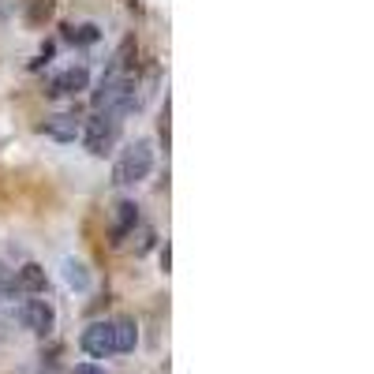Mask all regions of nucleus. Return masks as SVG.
Wrapping results in <instances>:
<instances>
[{"instance_id":"1","label":"nucleus","mask_w":374,"mask_h":374,"mask_svg":"<svg viewBox=\"0 0 374 374\" xmlns=\"http://www.w3.org/2000/svg\"><path fill=\"white\" fill-rule=\"evenodd\" d=\"M135 109V79L124 71V68H109L102 75L94 90V113H113V116H127Z\"/></svg>"},{"instance_id":"2","label":"nucleus","mask_w":374,"mask_h":374,"mask_svg":"<svg viewBox=\"0 0 374 374\" xmlns=\"http://www.w3.org/2000/svg\"><path fill=\"white\" fill-rule=\"evenodd\" d=\"M150 172H153V142H150V139H135V142H127V150L116 158L113 183L135 187V183L146 180Z\"/></svg>"},{"instance_id":"3","label":"nucleus","mask_w":374,"mask_h":374,"mask_svg":"<svg viewBox=\"0 0 374 374\" xmlns=\"http://www.w3.org/2000/svg\"><path fill=\"white\" fill-rule=\"evenodd\" d=\"M120 131H124V116H113V113H94L90 120L83 124V146L94 153V158H105L109 150L120 142Z\"/></svg>"},{"instance_id":"4","label":"nucleus","mask_w":374,"mask_h":374,"mask_svg":"<svg viewBox=\"0 0 374 374\" xmlns=\"http://www.w3.org/2000/svg\"><path fill=\"white\" fill-rule=\"evenodd\" d=\"M15 318H19V326L30 329V333H38V337H49L53 329H57V311H53V303L49 300H23L15 307Z\"/></svg>"},{"instance_id":"5","label":"nucleus","mask_w":374,"mask_h":374,"mask_svg":"<svg viewBox=\"0 0 374 374\" xmlns=\"http://www.w3.org/2000/svg\"><path fill=\"white\" fill-rule=\"evenodd\" d=\"M79 345L86 356L94 359H105V356H116V333H113V322H90L83 329Z\"/></svg>"},{"instance_id":"6","label":"nucleus","mask_w":374,"mask_h":374,"mask_svg":"<svg viewBox=\"0 0 374 374\" xmlns=\"http://www.w3.org/2000/svg\"><path fill=\"white\" fill-rule=\"evenodd\" d=\"M83 131V116L75 109H64V113H53L41 120V135L53 139V142H75Z\"/></svg>"},{"instance_id":"7","label":"nucleus","mask_w":374,"mask_h":374,"mask_svg":"<svg viewBox=\"0 0 374 374\" xmlns=\"http://www.w3.org/2000/svg\"><path fill=\"white\" fill-rule=\"evenodd\" d=\"M86 86H90V71L83 68V64H71V68H64L57 79L49 83V97H75V94H83Z\"/></svg>"},{"instance_id":"8","label":"nucleus","mask_w":374,"mask_h":374,"mask_svg":"<svg viewBox=\"0 0 374 374\" xmlns=\"http://www.w3.org/2000/svg\"><path fill=\"white\" fill-rule=\"evenodd\" d=\"M139 225V202L135 199H120L113 210V244H124V240L135 233Z\"/></svg>"},{"instance_id":"9","label":"nucleus","mask_w":374,"mask_h":374,"mask_svg":"<svg viewBox=\"0 0 374 374\" xmlns=\"http://www.w3.org/2000/svg\"><path fill=\"white\" fill-rule=\"evenodd\" d=\"M113 333H116V352H135V345H139L135 318H113Z\"/></svg>"},{"instance_id":"10","label":"nucleus","mask_w":374,"mask_h":374,"mask_svg":"<svg viewBox=\"0 0 374 374\" xmlns=\"http://www.w3.org/2000/svg\"><path fill=\"white\" fill-rule=\"evenodd\" d=\"M19 284H23L27 292H34V296H41L49 289V281H46V270L38 266V262H27L23 270H19Z\"/></svg>"},{"instance_id":"11","label":"nucleus","mask_w":374,"mask_h":374,"mask_svg":"<svg viewBox=\"0 0 374 374\" xmlns=\"http://www.w3.org/2000/svg\"><path fill=\"white\" fill-rule=\"evenodd\" d=\"M64 281H68L75 292H86V289H90V273H86V266H83V262H71V258L64 262Z\"/></svg>"},{"instance_id":"12","label":"nucleus","mask_w":374,"mask_h":374,"mask_svg":"<svg viewBox=\"0 0 374 374\" xmlns=\"http://www.w3.org/2000/svg\"><path fill=\"white\" fill-rule=\"evenodd\" d=\"M68 41H75V46H94V41H97V27H94V23L71 27V30H68Z\"/></svg>"},{"instance_id":"13","label":"nucleus","mask_w":374,"mask_h":374,"mask_svg":"<svg viewBox=\"0 0 374 374\" xmlns=\"http://www.w3.org/2000/svg\"><path fill=\"white\" fill-rule=\"evenodd\" d=\"M75 374H105V370L94 367V363H79V367H75Z\"/></svg>"},{"instance_id":"14","label":"nucleus","mask_w":374,"mask_h":374,"mask_svg":"<svg viewBox=\"0 0 374 374\" xmlns=\"http://www.w3.org/2000/svg\"><path fill=\"white\" fill-rule=\"evenodd\" d=\"M4 292H8V284H4V277H0V300H4Z\"/></svg>"}]
</instances>
